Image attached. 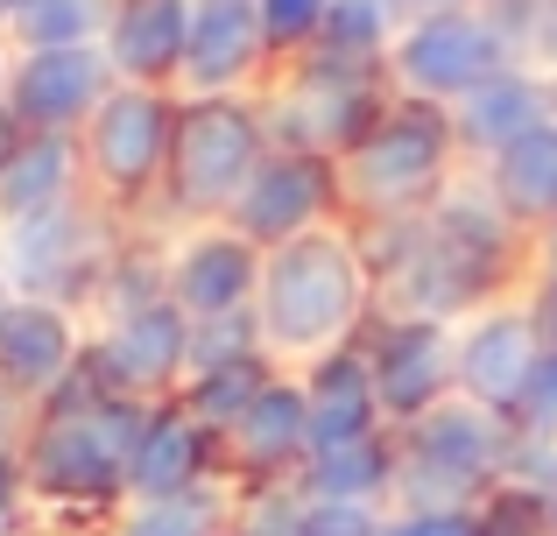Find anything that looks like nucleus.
Wrapping results in <instances>:
<instances>
[{
	"instance_id": "obj_1",
	"label": "nucleus",
	"mask_w": 557,
	"mask_h": 536,
	"mask_svg": "<svg viewBox=\"0 0 557 536\" xmlns=\"http://www.w3.org/2000/svg\"><path fill=\"white\" fill-rule=\"evenodd\" d=\"M360 240H368V262L381 275V311H395V317L459 325V317L487 311L502 297H522L536 275L530 234L494 205V191L473 170L423 220L360 226Z\"/></svg>"
},
{
	"instance_id": "obj_2",
	"label": "nucleus",
	"mask_w": 557,
	"mask_h": 536,
	"mask_svg": "<svg viewBox=\"0 0 557 536\" xmlns=\"http://www.w3.org/2000/svg\"><path fill=\"white\" fill-rule=\"evenodd\" d=\"M381 311V275L368 262L360 226L332 220L304 240H283L261 262L255 289V325H261V353L283 374H304L318 360L360 346V332Z\"/></svg>"
},
{
	"instance_id": "obj_3",
	"label": "nucleus",
	"mask_w": 557,
	"mask_h": 536,
	"mask_svg": "<svg viewBox=\"0 0 557 536\" xmlns=\"http://www.w3.org/2000/svg\"><path fill=\"white\" fill-rule=\"evenodd\" d=\"M141 416H149V402L107 396V388L78 367V382L36 410V431H28V445H22L28 509L50 515V523L107 529L113 515L127 509V459H135Z\"/></svg>"
},
{
	"instance_id": "obj_4",
	"label": "nucleus",
	"mask_w": 557,
	"mask_h": 536,
	"mask_svg": "<svg viewBox=\"0 0 557 536\" xmlns=\"http://www.w3.org/2000/svg\"><path fill=\"white\" fill-rule=\"evenodd\" d=\"M466 177V149L451 135V107L431 99H388L354 155H339L346 226H403L423 220L451 184Z\"/></svg>"
},
{
	"instance_id": "obj_5",
	"label": "nucleus",
	"mask_w": 557,
	"mask_h": 536,
	"mask_svg": "<svg viewBox=\"0 0 557 536\" xmlns=\"http://www.w3.org/2000/svg\"><path fill=\"white\" fill-rule=\"evenodd\" d=\"M275 149L261 99H184L177 92V141H170L163 198H156V234H184V226H219L233 220L247 177L261 155Z\"/></svg>"
},
{
	"instance_id": "obj_6",
	"label": "nucleus",
	"mask_w": 557,
	"mask_h": 536,
	"mask_svg": "<svg viewBox=\"0 0 557 536\" xmlns=\"http://www.w3.org/2000/svg\"><path fill=\"white\" fill-rule=\"evenodd\" d=\"M516 431L508 416L451 396L395 431V501L388 509H480L508 481Z\"/></svg>"
},
{
	"instance_id": "obj_7",
	"label": "nucleus",
	"mask_w": 557,
	"mask_h": 536,
	"mask_svg": "<svg viewBox=\"0 0 557 536\" xmlns=\"http://www.w3.org/2000/svg\"><path fill=\"white\" fill-rule=\"evenodd\" d=\"M508 64H522V42L502 22V8H409L388 50V92L459 107Z\"/></svg>"
},
{
	"instance_id": "obj_8",
	"label": "nucleus",
	"mask_w": 557,
	"mask_h": 536,
	"mask_svg": "<svg viewBox=\"0 0 557 536\" xmlns=\"http://www.w3.org/2000/svg\"><path fill=\"white\" fill-rule=\"evenodd\" d=\"M170 141H177V92H149V85H113L107 107L85 121L78 155H85V191L127 226L156 220L170 170Z\"/></svg>"
},
{
	"instance_id": "obj_9",
	"label": "nucleus",
	"mask_w": 557,
	"mask_h": 536,
	"mask_svg": "<svg viewBox=\"0 0 557 536\" xmlns=\"http://www.w3.org/2000/svg\"><path fill=\"white\" fill-rule=\"evenodd\" d=\"M121 240H127V220L85 191L57 212L0 226V275H8L22 297H50V303H71V311L92 317V297H99V283H107Z\"/></svg>"
},
{
	"instance_id": "obj_10",
	"label": "nucleus",
	"mask_w": 557,
	"mask_h": 536,
	"mask_svg": "<svg viewBox=\"0 0 557 536\" xmlns=\"http://www.w3.org/2000/svg\"><path fill=\"white\" fill-rule=\"evenodd\" d=\"M388 71L368 64H339V57H297V64H275L261 113H269L275 149H311V155H354L368 141V127L388 107Z\"/></svg>"
},
{
	"instance_id": "obj_11",
	"label": "nucleus",
	"mask_w": 557,
	"mask_h": 536,
	"mask_svg": "<svg viewBox=\"0 0 557 536\" xmlns=\"http://www.w3.org/2000/svg\"><path fill=\"white\" fill-rule=\"evenodd\" d=\"M85 374H92L107 396L127 402H177L184 374H190V317L170 297L135 303V311L92 317V353H85Z\"/></svg>"
},
{
	"instance_id": "obj_12",
	"label": "nucleus",
	"mask_w": 557,
	"mask_h": 536,
	"mask_svg": "<svg viewBox=\"0 0 557 536\" xmlns=\"http://www.w3.org/2000/svg\"><path fill=\"white\" fill-rule=\"evenodd\" d=\"M360 353H368V374L381 388L388 431L417 424V416H431L437 402L459 396V325L374 311V325L360 332Z\"/></svg>"
},
{
	"instance_id": "obj_13",
	"label": "nucleus",
	"mask_w": 557,
	"mask_h": 536,
	"mask_svg": "<svg viewBox=\"0 0 557 536\" xmlns=\"http://www.w3.org/2000/svg\"><path fill=\"white\" fill-rule=\"evenodd\" d=\"M346 220V198H339V163L311 149H269L261 170L247 177L240 205H233L226 226H240L255 248H283V240H304L318 226Z\"/></svg>"
},
{
	"instance_id": "obj_14",
	"label": "nucleus",
	"mask_w": 557,
	"mask_h": 536,
	"mask_svg": "<svg viewBox=\"0 0 557 536\" xmlns=\"http://www.w3.org/2000/svg\"><path fill=\"white\" fill-rule=\"evenodd\" d=\"M226 487L233 495H261V487H297L304 459H311V402H304V374L275 367L261 396L233 416L226 431Z\"/></svg>"
},
{
	"instance_id": "obj_15",
	"label": "nucleus",
	"mask_w": 557,
	"mask_h": 536,
	"mask_svg": "<svg viewBox=\"0 0 557 536\" xmlns=\"http://www.w3.org/2000/svg\"><path fill=\"white\" fill-rule=\"evenodd\" d=\"M163 262H170V303L205 325V317H240L255 311L261 289V262L269 248L240 234V226H184V234H163Z\"/></svg>"
},
{
	"instance_id": "obj_16",
	"label": "nucleus",
	"mask_w": 557,
	"mask_h": 536,
	"mask_svg": "<svg viewBox=\"0 0 557 536\" xmlns=\"http://www.w3.org/2000/svg\"><path fill=\"white\" fill-rule=\"evenodd\" d=\"M113 64L99 42H78V50H14L8 64V107L28 135H85L99 107L113 92Z\"/></svg>"
},
{
	"instance_id": "obj_17",
	"label": "nucleus",
	"mask_w": 557,
	"mask_h": 536,
	"mask_svg": "<svg viewBox=\"0 0 557 536\" xmlns=\"http://www.w3.org/2000/svg\"><path fill=\"white\" fill-rule=\"evenodd\" d=\"M275 78V50L261 36L255 0H198L184 50V99H261Z\"/></svg>"
},
{
	"instance_id": "obj_18",
	"label": "nucleus",
	"mask_w": 557,
	"mask_h": 536,
	"mask_svg": "<svg viewBox=\"0 0 557 536\" xmlns=\"http://www.w3.org/2000/svg\"><path fill=\"white\" fill-rule=\"evenodd\" d=\"M544 353L550 346L536 332L530 303L522 297L487 303V311L459 317V396L494 410V416H516V402L530 388V374L544 367Z\"/></svg>"
},
{
	"instance_id": "obj_19",
	"label": "nucleus",
	"mask_w": 557,
	"mask_h": 536,
	"mask_svg": "<svg viewBox=\"0 0 557 536\" xmlns=\"http://www.w3.org/2000/svg\"><path fill=\"white\" fill-rule=\"evenodd\" d=\"M85 353H92V317L50 297H22L8 311V332H0V382L42 410L78 382Z\"/></svg>"
},
{
	"instance_id": "obj_20",
	"label": "nucleus",
	"mask_w": 557,
	"mask_h": 536,
	"mask_svg": "<svg viewBox=\"0 0 557 536\" xmlns=\"http://www.w3.org/2000/svg\"><path fill=\"white\" fill-rule=\"evenodd\" d=\"M198 487H226V438L198 424L184 402H156L127 459V501H170Z\"/></svg>"
},
{
	"instance_id": "obj_21",
	"label": "nucleus",
	"mask_w": 557,
	"mask_h": 536,
	"mask_svg": "<svg viewBox=\"0 0 557 536\" xmlns=\"http://www.w3.org/2000/svg\"><path fill=\"white\" fill-rule=\"evenodd\" d=\"M190 14L198 0H113L107 22V64L121 85H149V92H177L184 50H190Z\"/></svg>"
},
{
	"instance_id": "obj_22",
	"label": "nucleus",
	"mask_w": 557,
	"mask_h": 536,
	"mask_svg": "<svg viewBox=\"0 0 557 536\" xmlns=\"http://www.w3.org/2000/svg\"><path fill=\"white\" fill-rule=\"evenodd\" d=\"M544 121H550V71H536V64H508L502 78H487L480 92H466L451 107V135L466 149V170L494 163L508 141H522Z\"/></svg>"
},
{
	"instance_id": "obj_23",
	"label": "nucleus",
	"mask_w": 557,
	"mask_h": 536,
	"mask_svg": "<svg viewBox=\"0 0 557 536\" xmlns=\"http://www.w3.org/2000/svg\"><path fill=\"white\" fill-rule=\"evenodd\" d=\"M304 402H311V452L360 445V438H381V431H388V410H381V388H374L360 346L304 367Z\"/></svg>"
},
{
	"instance_id": "obj_24",
	"label": "nucleus",
	"mask_w": 557,
	"mask_h": 536,
	"mask_svg": "<svg viewBox=\"0 0 557 536\" xmlns=\"http://www.w3.org/2000/svg\"><path fill=\"white\" fill-rule=\"evenodd\" d=\"M480 184L494 191V205L508 212V220L522 226V234H544V226L557 220V127H530L522 141H508L494 163H480L473 170Z\"/></svg>"
},
{
	"instance_id": "obj_25",
	"label": "nucleus",
	"mask_w": 557,
	"mask_h": 536,
	"mask_svg": "<svg viewBox=\"0 0 557 536\" xmlns=\"http://www.w3.org/2000/svg\"><path fill=\"white\" fill-rule=\"evenodd\" d=\"M71 198H85L78 135H28L22 155L8 163V177H0V226L57 212V205H71Z\"/></svg>"
},
{
	"instance_id": "obj_26",
	"label": "nucleus",
	"mask_w": 557,
	"mask_h": 536,
	"mask_svg": "<svg viewBox=\"0 0 557 536\" xmlns=\"http://www.w3.org/2000/svg\"><path fill=\"white\" fill-rule=\"evenodd\" d=\"M304 495L318 501H374L388 509L395 501V431L381 438H360V445H332V452H311L297 473Z\"/></svg>"
},
{
	"instance_id": "obj_27",
	"label": "nucleus",
	"mask_w": 557,
	"mask_h": 536,
	"mask_svg": "<svg viewBox=\"0 0 557 536\" xmlns=\"http://www.w3.org/2000/svg\"><path fill=\"white\" fill-rule=\"evenodd\" d=\"M403 0H332L325 36H318V57H339V64H368L388 71V50L403 36Z\"/></svg>"
},
{
	"instance_id": "obj_28",
	"label": "nucleus",
	"mask_w": 557,
	"mask_h": 536,
	"mask_svg": "<svg viewBox=\"0 0 557 536\" xmlns=\"http://www.w3.org/2000/svg\"><path fill=\"white\" fill-rule=\"evenodd\" d=\"M233 523V487H198L170 501H127L99 536H219Z\"/></svg>"
},
{
	"instance_id": "obj_29",
	"label": "nucleus",
	"mask_w": 557,
	"mask_h": 536,
	"mask_svg": "<svg viewBox=\"0 0 557 536\" xmlns=\"http://www.w3.org/2000/svg\"><path fill=\"white\" fill-rule=\"evenodd\" d=\"M275 374V360L269 353H240V360H212V367H190L184 374V388H177V402L198 424H212V431H226L233 416L247 410V402L261 396V382Z\"/></svg>"
},
{
	"instance_id": "obj_30",
	"label": "nucleus",
	"mask_w": 557,
	"mask_h": 536,
	"mask_svg": "<svg viewBox=\"0 0 557 536\" xmlns=\"http://www.w3.org/2000/svg\"><path fill=\"white\" fill-rule=\"evenodd\" d=\"M113 0H28L8 22L14 50H78V42H107Z\"/></svg>"
},
{
	"instance_id": "obj_31",
	"label": "nucleus",
	"mask_w": 557,
	"mask_h": 536,
	"mask_svg": "<svg viewBox=\"0 0 557 536\" xmlns=\"http://www.w3.org/2000/svg\"><path fill=\"white\" fill-rule=\"evenodd\" d=\"M255 14H261V36H269L275 64H297V57L318 50L332 0H255Z\"/></svg>"
},
{
	"instance_id": "obj_32",
	"label": "nucleus",
	"mask_w": 557,
	"mask_h": 536,
	"mask_svg": "<svg viewBox=\"0 0 557 536\" xmlns=\"http://www.w3.org/2000/svg\"><path fill=\"white\" fill-rule=\"evenodd\" d=\"M473 536H550V501L530 481H502L473 509Z\"/></svg>"
},
{
	"instance_id": "obj_33",
	"label": "nucleus",
	"mask_w": 557,
	"mask_h": 536,
	"mask_svg": "<svg viewBox=\"0 0 557 536\" xmlns=\"http://www.w3.org/2000/svg\"><path fill=\"white\" fill-rule=\"evenodd\" d=\"M388 509L374 501H318L297 487V509H289V536H381Z\"/></svg>"
},
{
	"instance_id": "obj_34",
	"label": "nucleus",
	"mask_w": 557,
	"mask_h": 536,
	"mask_svg": "<svg viewBox=\"0 0 557 536\" xmlns=\"http://www.w3.org/2000/svg\"><path fill=\"white\" fill-rule=\"evenodd\" d=\"M508 431H516V445H557V353H544V367L530 374Z\"/></svg>"
},
{
	"instance_id": "obj_35",
	"label": "nucleus",
	"mask_w": 557,
	"mask_h": 536,
	"mask_svg": "<svg viewBox=\"0 0 557 536\" xmlns=\"http://www.w3.org/2000/svg\"><path fill=\"white\" fill-rule=\"evenodd\" d=\"M28 473H22V445H0V536H28Z\"/></svg>"
},
{
	"instance_id": "obj_36",
	"label": "nucleus",
	"mask_w": 557,
	"mask_h": 536,
	"mask_svg": "<svg viewBox=\"0 0 557 536\" xmlns=\"http://www.w3.org/2000/svg\"><path fill=\"white\" fill-rule=\"evenodd\" d=\"M381 536H473V509H388Z\"/></svg>"
},
{
	"instance_id": "obj_37",
	"label": "nucleus",
	"mask_w": 557,
	"mask_h": 536,
	"mask_svg": "<svg viewBox=\"0 0 557 536\" xmlns=\"http://www.w3.org/2000/svg\"><path fill=\"white\" fill-rule=\"evenodd\" d=\"M522 303H530V317H536V332H544V346L557 353V275L536 269V275H530V289H522Z\"/></svg>"
},
{
	"instance_id": "obj_38",
	"label": "nucleus",
	"mask_w": 557,
	"mask_h": 536,
	"mask_svg": "<svg viewBox=\"0 0 557 536\" xmlns=\"http://www.w3.org/2000/svg\"><path fill=\"white\" fill-rule=\"evenodd\" d=\"M530 64L557 71V0H536V14H530Z\"/></svg>"
},
{
	"instance_id": "obj_39",
	"label": "nucleus",
	"mask_w": 557,
	"mask_h": 536,
	"mask_svg": "<svg viewBox=\"0 0 557 536\" xmlns=\"http://www.w3.org/2000/svg\"><path fill=\"white\" fill-rule=\"evenodd\" d=\"M28 431H36V402H22L0 382V445H28Z\"/></svg>"
},
{
	"instance_id": "obj_40",
	"label": "nucleus",
	"mask_w": 557,
	"mask_h": 536,
	"mask_svg": "<svg viewBox=\"0 0 557 536\" xmlns=\"http://www.w3.org/2000/svg\"><path fill=\"white\" fill-rule=\"evenodd\" d=\"M22 141H28V127L14 121V107H8V99H0V177H8V163H14V155H22Z\"/></svg>"
},
{
	"instance_id": "obj_41",
	"label": "nucleus",
	"mask_w": 557,
	"mask_h": 536,
	"mask_svg": "<svg viewBox=\"0 0 557 536\" xmlns=\"http://www.w3.org/2000/svg\"><path fill=\"white\" fill-rule=\"evenodd\" d=\"M14 303H22V289H14L8 275H0V332H8V311H14Z\"/></svg>"
},
{
	"instance_id": "obj_42",
	"label": "nucleus",
	"mask_w": 557,
	"mask_h": 536,
	"mask_svg": "<svg viewBox=\"0 0 557 536\" xmlns=\"http://www.w3.org/2000/svg\"><path fill=\"white\" fill-rule=\"evenodd\" d=\"M403 8H494V0H403Z\"/></svg>"
},
{
	"instance_id": "obj_43",
	"label": "nucleus",
	"mask_w": 557,
	"mask_h": 536,
	"mask_svg": "<svg viewBox=\"0 0 557 536\" xmlns=\"http://www.w3.org/2000/svg\"><path fill=\"white\" fill-rule=\"evenodd\" d=\"M8 64H14V42L0 36V99H8Z\"/></svg>"
},
{
	"instance_id": "obj_44",
	"label": "nucleus",
	"mask_w": 557,
	"mask_h": 536,
	"mask_svg": "<svg viewBox=\"0 0 557 536\" xmlns=\"http://www.w3.org/2000/svg\"><path fill=\"white\" fill-rule=\"evenodd\" d=\"M22 8H28V0H0V36H8V22H14Z\"/></svg>"
},
{
	"instance_id": "obj_45",
	"label": "nucleus",
	"mask_w": 557,
	"mask_h": 536,
	"mask_svg": "<svg viewBox=\"0 0 557 536\" xmlns=\"http://www.w3.org/2000/svg\"><path fill=\"white\" fill-rule=\"evenodd\" d=\"M550 127H557V71H550Z\"/></svg>"
},
{
	"instance_id": "obj_46",
	"label": "nucleus",
	"mask_w": 557,
	"mask_h": 536,
	"mask_svg": "<svg viewBox=\"0 0 557 536\" xmlns=\"http://www.w3.org/2000/svg\"><path fill=\"white\" fill-rule=\"evenodd\" d=\"M544 501H550V536H557V487H550V495H544Z\"/></svg>"
},
{
	"instance_id": "obj_47",
	"label": "nucleus",
	"mask_w": 557,
	"mask_h": 536,
	"mask_svg": "<svg viewBox=\"0 0 557 536\" xmlns=\"http://www.w3.org/2000/svg\"><path fill=\"white\" fill-rule=\"evenodd\" d=\"M219 536H240V529H233V523H226V529H219Z\"/></svg>"
}]
</instances>
